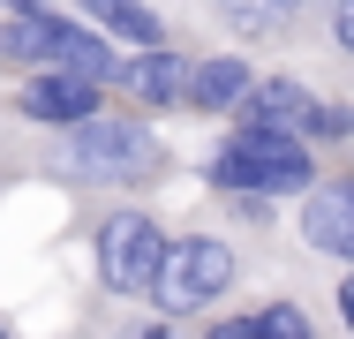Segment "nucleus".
Returning a JSON list of instances; mask_svg holds the SVG:
<instances>
[{"label":"nucleus","mask_w":354,"mask_h":339,"mask_svg":"<svg viewBox=\"0 0 354 339\" xmlns=\"http://www.w3.org/2000/svg\"><path fill=\"white\" fill-rule=\"evenodd\" d=\"M23 181H53L68 196H151L174 181V143L158 113L106 98L68 129H23Z\"/></svg>","instance_id":"obj_1"},{"label":"nucleus","mask_w":354,"mask_h":339,"mask_svg":"<svg viewBox=\"0 0 354 339\" xmlns=\"http://www.w3.org/2000/svg\"><path fill=\"white\" fill-rule=\"evenodd\" d=\"M249 271H257V241L249 234H234V226H218V219H189V226H174V241H166V264L151 279V317H166L174 332H196L212 309H226L241 286H249Z\"/></svg>","instance_id":"obj_2"},{"label":"nucleus","mask_w":354,"mask_h":339,"mask_svg":"<svg viewBox=\"0 0 354 339\" xmlns=\"http://www.w3.org/2000/svg\"><path fill=\"white\" fill-rule=\"evenodd\" d=\"M324 166H332V158H324L301 129H272V121H218L212 151L196 158V181H204L212 196L241 189V196H279V203H294Z\"/></svg>","instance_id":"obj_3"},{"label":"nucleus","mask_w":354,"mask_h":339,"mask_svg":"<svg viewBox=\"0 0 354 339\" xmlns=\"http://www.w3.org/2000/svg\"><path fill=\"white\" fill-rule=\"evenodd\" d=\"M83 241H91V279H98V294H106L113 309H143V302H151V279L166 264L174 226H166L143 196H91Z\"/></svg>","instance_id":"obj_4"},{"label":"nucleus","mask_w":354,"mask_h":339,"mask_svg":"<svg viewBox=\"0 0 354 339\" xmlns=\"http://www.w3.org/2000/svg\"><path fill=\"white\" fill-rule=\"evenodd\" d=\"M309 8L317 0H174V30L196 38V46H241V53H301V30H309Z\"/></svg>","instance_id":"obj_5"},{"label":"nucleus","mask_w":354,"mask_h":339,"mask_svg":"<svg viewBox=\"0 0 354 339\" xmlns=\"http://www.w3.org/2000/svg\"><path fill=\"white\" fill-rule=\"evenodd\" d=\"M286 211L294 219L279 226V241L301 264H324V271L354 264V166H324Z\"/></svg>","instance_id":"obj_6"},{"label":"nucleus","mask_w":354,"mask_h":339,"mask_svg":"<svg viewBox=\"0 0 354 339\" xmlns=\"http://www.w3.org/2000/svg\"><path fill=\"white\" fill-rule=\"evenodd\" d=\"M113 91L98 83V75H75V68H15V91H8V113L23 121V129H68V121H83V113H98Z\"/></svg>","instance_id":"obj_7"},{"label":"nucleus","mask_w":354,"mask_h":339,"mask_svg":"<svg viewBox=\"0 0 354 339\" xmlns=\"http://www.w3.org/2000/svg\"><path fill=\"white\" fill-rule=\"evenodd\" d=\"M196 332H204V339H317V332H332V317H324L309 294L279 286V294H257V302H226V309H212Z\"/></svg>","instance_id":"obj_8"},{"label":"nucleus","mask_w":354,"mask_h":339,"mask_svg":"<svg viewBox=\"0 0 354 339\" xmlns=\"http://www.w3.org/2000/svg\"><path fill=\"white\" fill-rule=\"evenodd\" d=\"M257 53H241V46H189V83H181V113L189 121H234L241 113V98H249V83H257Z\"/></svg>","instance_id":"obj_9"},{"label":"nucleus","mask_w":354,"mask_h":339,"mask_svg":"<svg viewBox=\"0 0 354 339\" xmlns=\"http://www.w3.org/2000/svg\"><path fill=\"white\" fill-rule=\"evenodd\" d=\"M181 83H189V46L181 38H158V46H129L121 53L113 98H129L143 113H181Z\"/></svg>","instance_id":"obj_10"},{"label":"nucleus","mask_w":354,"mask_h":339,"mask_svg":"<svg viewBox=\"0 0 354 339\" xmlns=\"http://www.w3.org/2000/svg\"><path fill=\"white\" fill-rule=\"evenodd\" d=\"M301 68H309L324 91H347L354 98V0H317V8H309Z\"/></svg>","instance_id":"obj_11"},{"label":"nucleus","mask_w":354,"mask_h":339,"mask_svg":"<svg viewBox=\"0 0 354 339\" xmlns=\"http://www.w3.org/2000/svg\"><path fill=\"white\" fill-rule=\"evenodd\" d=\"M317 98H324V83H317V75H309L301 61H272V68H257V83H249V98H241V113H234V121H272V129H301Z\"/></svg>","instance_id":"obj_12"},{"label":"nucleus","mask_w":354,"mask_h":339,"mask_svg":"<svg viewBox=\"0 0 354 339\" xmlns=\"http://www.w3.org/2000/svg\"><path fill=\"white\" fill-rule=\"evenodd\" d=\"M83 23H98L113 46H158V38H181L174 30V15L158 8V0H68Z\"/></svg>","instance_id":"obj_13"},{"label":"nucleus","mask_w":354,"mask_h":339,"mask_svg":"<svg viewBox=\"0 0 354 339\" xmlns=\"http://www.w3.org/2000/svg\"><path fill=\"white\" fill-rule=\"evenodd\" d=\"M324 317H332V332L354 339V264H339L332 279H324Z\"/></svg>","instance_id":"obj_14"},{"label":"nucleus","mask_w":354,"mask_h":339,"mask_svg":"<svg viewBox=\"0 0 354 339\" xmlns=\"http://www.w3.org/2000/svg\"><path fill=\"white\" fill-rule=\"evenodd\" d=\"M8 181H23V121L8 113V98H0V189Z\"/></svg>","instance_id":"obj_15"},{"label":"nucleus","mask_w":354,"mask_h":339,"mask_svg":"<svg viewBox=\"0 0 354 339\" xmlns=\"http://www.w3.org/2000/svg\"><path fill=\"white\" fill-rule=\"evenodd\" d=\"M0 75H15V68H8V23H0Z\"/></svg>","instance_id":"obj_16"},{"label":"nucleus","mask_w":354,"mask_h":339,"mask_svg":"<svg viewBox=\"0 0 354 339\" xmlns=\"http://www.w3.org/2000/svg\"><path fill=\"white\" fill-rule=\"evenodd\" d=\"M8 332H15V317H0V339H8Z\"/></svg>","instance_id":"obj_17"}]
</instances>
